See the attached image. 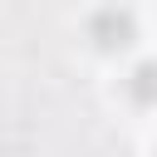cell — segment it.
<instances>
[{
    "mask_svg": "<svg viewBox=\"0 0 157 157\" xmlns=\"http://www.w3.org/2000/svg\"><path fill=\"white\" fill-rule=\"evenodd\" d=\"M128 93H132V103H157V59H147V64H137L132 69V78H128Z\"/></svg>",
    "mask_w": 157,
    "mask_h": 157,
    "instance_id": "7a4b0ae2",
    "label": "cell"
},
{
    "mask_svg": "<svg viewBox=\"0 0 157 157\" xmlns=\"http://www.w3.org/2000/svg\"><path fill=\"white\" fill-rule=\"evenodd\" d=\"M88 39H93L103 54H113V49H128V44L137 39V25H132L128 10L108 5V10H93V15H88Z\"/></svg>",
    "mask_w": 157,
    "mask_h": 157,
    "instance_id": "6da1fadb",
    "label": "cell"
}]
</instances>
